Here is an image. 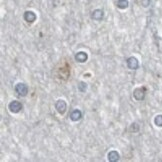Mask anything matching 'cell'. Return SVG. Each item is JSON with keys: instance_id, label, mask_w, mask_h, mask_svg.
<instances>
[{"instance_id": "obj_2", "label": "cell", "mask_w": 162, "mask_h": 162, "mask_svg": "<svg viewBox=\"0 0 162 162\" xmlns=\"http://www.w3.org/2000/svg\"><path fill=\"white\" fill-rule=\"evenodd\" d=\"M145 93H146V89L145 87H141V88H136L134 90V92H133V96H134V98L136 100H143L145 97Z\"/></svg>"}, {"instance_id": "obj_5", "label": "cell", "mask_w": 162, "mask_h": 162, "mask_svg": "<svg viewBox=\"0 0 162 162\" xmlns=\"http://www.w3.org/2000/svg\"><path fill=\"white\" fill-rule=\"evenodd\" d=\"M127 66H128L129 69L136 70L138 69L139 67V62L137 60V58L135 57H129L127 59Z\"/></svg>"}, {"instance_id": "obj_8", "label": "cell", "mask_w": 162, "mask_h": 162, "mask_svg": "<svg viewBox=\"0 0 162 162\" xmlns=\"http://www.w3.org/2000/svg\"><path fill=\"white\" fill-rule=\"evenodd\" d=\"M81 117H82V113H81V111L78 110V109L73 110L70 114V119L72 121H78L81 119Z\"/></svg>"}, {"instance_id": "obj_4", "label": "cell", "mask_w": 162, "mask_h": 162, "mask_svg": "<svg viewBox=\"0 0 162 162\" xmlns=\"http://www.w3.org/2000/svg\"><path fill=\"white\" fill-rule=\"evenodd\" d=\"M55 108H56V110L58 111V113L64 114L65 111H66V109H67L66 102H65L64 100H62V99L57 100V102H56V104H55Z\"/></svg>"}, {"instance_id": "obj_10", "label": "cell", "mask_w": 162, "mask_h": 162, "mask_svg": "<svg viewBox=\"0 0 162 162\" xmlns=\"http://www.w3.org/2000/svg\"><path fill=\"white\" fill-rule=\"evenodd\" d=\"M107 158L108 160L110 162H115V161H118L119 160V153L117 151H110L107 155Z\"/></svg>"}, {"instance_id": "obj_1", "label": "cell", "mask_w": 162, "mask_h": 162, "mask_svg": "<svg viewBox=\"0 0 162 162\" xmlns=\"http://www.w3.org/2000/svg\"><path fill=\"white\" fill-rule=\"evenodd\" d=\"M15 91L18 95L20 96H26L28 93V87L24 83H17L15 86Z\"/></svg>"}, {"instance_id": "obj_11", "label": "cell", "mask_w": 162, "mask_h": 162, "mask_svg": "<svg viewBox=\"0 0 162 162\" xmlns=\"http://www.w3.org/2000/svg\"><path fill=\"white\" fill-rule=\"evenodd\" d=\"M116 5L120 9H126L129 6V1L128 0H117Z\"/></svg>"}, {"instance_id": "obj_7", "label": "cell", "mask_w": 162, "mask_h": 162, "mask_svg": "<svg viewBox=\"0 0 162 162\" xmlns=\"http://www.w3.org/2000/svg\"><path fill=\"white\" fill-rule=\"evenodd\" d=\"M103 16H104V12L102 11L101 9H95L91 14V18L96 21L101 20L102 18H103Z\"/></svg>"}, {"instance_id": "obj_6", "label": "cell", "mask_w": 162, "mask_h": 162, "mask_svg": "<svg viewBox=\"0 0 162 162\" xmlns=\"http://www.w3.org/2000/svg\"><path fill=\"white\" fill-rule=\"evenodd\" d=\"M36 14L33 11H26L24 13V19L28 23H33L36 20Z\"/></svg>"}, {"instance_id": "obj_12", "label": "cell", "mask_w": 162, "mask_h": 162, "mask_svg": "<svg viewBox=\"0 0 162 162\" xmlns=\"http://www.w3.org/2000/svg\"><path fill=\"white\" fill-rule=\"evenodd\" d=\"M154 123H155V125L162 127V114L157 115V116L154 118Z\"/></svg>"}, {"instance_id": "obj_9", "label": "cell", "mask_w": 162, "mask_h": 162, "mask_svg": "<svg viewBox=\"0 0 162 162\" xmlns=\"http://www.w3.org/2000/svg\"><path fill=\"white\" fill-rule=\"evenodd\" d=\"M87 58H88V55H87L86 52H83V51H80V52H78V53L75 55L76 61L80 62V63H83V62H85L87 60Z\"/></svg>"}, {"instance_id": "obj_13", "label": "cell", "mask_w": 162, "mask_h": 162, "mask_svg": "<svg viewBox=\"0 0 162 162\" xmlns=\"http://www.w3.org/2000/svg\"><path fill=\"white\" fill-rule=\"evenodd\" d=\"M87 89V84L85 82H83V81H81L79 82V85H78V90L80 92H85Z\"/></svg>"}, {"instance_id": "obj_14", "label": "cell", "mask_w": 162, "mask_h": 162, "mask_svg": "<svg viewBox=\"0 0 162 162\" xmlns=\"http://www.w3.org/2000/svg\"><path fill=\"white\" fill-rule=\"evenodd\" d=\"M140 2H141V5L143 7H148L151 3V0H140Z\"/></svg>"}, {"instance_id": "obj_3", "label": "cell", "mask_w": 162, "mask_h": 162, "mask_svg": "<svg viewBox=\"0 0 162 162\" xmlns=\"http://www.w3.org/2000/svg\"><path fill=\"white\" fill-rule=\"evenodd\" d=\"M9 110H10L11 112H13V113H18L21 109H22V104L20 103L19 101H12L9 103Z\"/></svg>"}]
</instances>
